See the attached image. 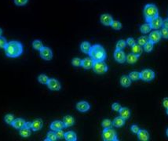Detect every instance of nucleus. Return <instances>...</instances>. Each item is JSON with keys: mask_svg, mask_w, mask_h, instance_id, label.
<instances>
[{"mask_svg": "<svg viewBox=\"0 0 168 141\" xmlns=\"http://www.w3.org/2000/svg\"><path fill=\"white\" fill-rule=\"evenodd\" d=\"M5 54L9 58H17L24 52L23 45L21 42L13 40L8 42V43L4 49Z\"/></svg>", "mask_w": 168, "mask_h": 141, "instance_id": "f257e3e1", "label": "nucleus"}, {"mask_svg": "<svg viewBox=\"0 0 168 141\" xmlns=\"http://www.w3.org/2000/svg\"><path fill=\"white\" fill-rule=\"evenodd\" d=\"M88 54L93 61H105L107 56L105 48L100 44L92 46Z\"/></svg>", "mask_w": 168, "mask_h": 141, "instance_id": "f03ea898", "label": "nucleus"}, {"mask_svg": "<svg viewBox=\"0 0 168 141\" xmlns=\"http://www.w3.org/2000/svg\"><path fill=\"white\" fill-rule=\"evenodd\" d=\"M143 14L146 22L149 23L152 19L159 16V10L155 4H147L144 7Z\"/></svg>", "mask_w": 168, "mask_h": 141, "instance_id": "7ed1b4c3", "label": "nucleus"}, {"mask_svg": "<svg viewBox=\"0 0 168 141\" xmlns=\"http://www.w3.org/2000/svg\"><path fill=\"white\" fill-rule=\"evenodd\" d=\"M92 69L96 74L103 75L108 71V67L106 65V63H105V61H93Z\"/></svg>", "mask_w": 168, "mask_h": 141, "instance_id": "20e7f679", "label": "nucleus"}, {"mask_svg": "<svg viewBox=\"0 0 168 141\" xmlns=\"http://www.w3.org/2000/svg\"><path fill=\"white\" fill-rule=\"evenodd\" d=\"M102 139L105 141H117V134L115 129L112 128H108V129H104L102 134Z\"/></svg>", "mask_w": 168, "mask_h": 141, "instance_id": "39448f33", "label": "nucleus"}, {"mask_svg": "<svg viewBox=\"0 0 168 141\" xmlns=\"http://www.w3.org/2000/svg\"><path fill=\"white\" fill-rule=\"evenodd\" d=\"M141 79L145 82H151L155 79V72L151 69H145L140 72Z\"/></svg>", "mask_w": 168, "mask_h": 141, "instance_id": "423d86ee", "label": "nucleus"}, {"mask_svg": "<svg viewBox=\"0 0 168 141\" xmlns=\"http://www.w3.org/2000/svg\"><path fill=\"white\" fill-rule=\"evenodd\" d=\"M40 56L43 60L50 61L53 58V52L51 49L47 46H43V48L40 51Z\"/></svg>", "mask_w": 168, "mask_h": 141, "instance_id": "0eeeda50", "label": "nucleus"}, {"mask_svg": "<svg viewBox=\"0 0 168 141\" xmlns=\"http://www.w3.org/2000/svg\"><path fill=\"white\" fill-rule=\"evenodd\" d=\"M46 85H47L48 89L52 90V91H59L61 89V85H60V82L54 78L49 79V81H48Z\"/></svg>", "mask_w": 168, "mask_h": 141, "instance_id": "6e6552de", "label": "nucleus"}, {"mask_svg": "<svg viewBox=\"0 0 168 141\" xmlns=\"http://www.w3.org/2000/svg\"><path fill=\"white\" fill-rule=\"evenodd\" d=\"M149 24L150 26H151L152 29H153V30L160 29V28L162 27L163 19L158 16V17H156V18L152 19L151 21H149Z\"/></svg>", "mask_w": 168, "mask_h": 141, "instance_id": "1a4fd4ad", "label": "nucleus"}, {"mask_svg": "<svg viewBox=\"0 0 168 141\" xmlns=\"http://www.w3.org/2000/svg\"><path fill=\"white\" fill-rule=\"evenodd\" d=\"M114 58L116 62L123 64L126 61V54L121 50H116L114 52Z\"/></svg>", "mask_w": 168, "mask_h": 141, "instance_id": "9d476101", "label": "nucleus"}, {"mask_svg": "<svg viewBox=\"0 0 168 141\" xmlns=\"http://www.w3.org/2000/svg\"><path fill=\"white\" fill-rule=\"evenodd\" d=\"M113 21H114V20H113L112 16L110 14H108V13H104V14H102V16H101V17H100L101 23L103 25H105V26H107V27H108V26H111Z\"/></svg>", "mask_w": 168, "mask_h": 141, "instance_id": "9b49d317", "label": "nucleus"}, {"mask_svg": "<svg viewBox=\"0 0 168 141\" xmlns=\"http://www.w3.org/2000/svg\"><path fill=\"white\" fill-rule=\"evenodd\" d=\"M160 39H161V35L158 30H154L153 31H151L149 35V41L151 42L152 43H157Z\"/></svg>", "mask_w": 168, "mask_h": 141, "instance_id": "f8f14e48", "label": "nucleus"}, {"mask_svg": "<svg viewBox=\"0 0 168 141\" xmlns=\"http://www.w3.org/2000/svg\"><path fill=\"white\" fill-rule=\"evenodd\" d=\"M76 109L79 111V112H82V113H85V112L88 111L90 109V105L88 102L87 101H79L76 104Z\"/></svg>", "mask_w": 168, "mask_h": 141, "instance_id": "ddd939ff", "label": "nucleus"}, {"mask_svg": "<svg viewBox=\"0 0 168 141\" xmlns=\"http://www.w3.org/2000/svg\"><path fill=\"white\" fill-rule=\"evenodd\" d=\"M26 124H27V122L24 119V118H15L14 121L13 122V123L11 124L13 128L15 129H21L24 127L26 126Z\"/></svg>", "mask_w": 168, "mask_h": 141, "instance_id": "4468645a", "label": "nucleus"}, {"mask_svg": "<svg viewBox=\"0 0 168 141\" xmlns=\"http://www.w3.org/2000/svg\"><path fill=\"white\" fill-rule=\"evenodd\" d=\"M43 126V122L41 118H35V120L31 122V129L34 132L40 131Z\"/></svg>", "mask_w": 168, "mask_h": 141, "instance_id": "2eb2a0df", "label": "nucleus"}, {"mask_svg": "<svg viewBox=\"0 0 168 141\" xmlns=\"http://www.w3.org/2000/svg\"><path fill=\"white\" fill-rule=\"evenodd\" d=\"M50 128L51 130L53 131H57V130H60V129H63L64 127V125L63 123V122L61 121H59V120H56V121H54L50 125Z\"/></svg>", "mask_w": 168, "mask_h": 141, "instance_id": "dca6fc26", "label": "nucleus"}, {"mask_svg": "<svg viewBox=\"0 0 168 141\" xmlns=\"http://www.w3.org/2000/svg\"><path fill=\"white\" fill-rule=\"evenodd\" d=\"M93 65V60L90 57H86V58L82 60L81 67L85 70H89L91 69Z\"/></svg>", "mask_w": 168, "mask_h": 141, "instance_id": "f3484780", "label": "nucleus"}, {"mask_svg": "<svg viewBox=\"0 0 168 141\" xmlns=\"http://www.w3.org/2000/svg\"><path fill=\"white\" fill-rule=\"evenodd\" d=\"M137 138L141 141H148L149 140V133L145 129H140L139 132L137 133Z\"/></svg>", "mask_w": 168, "mask_h": 141, "instance_id": "a211bd4d", "label": "nucleus"}, {"mask_svg": "<svg viewBox=\"0 0 168 141\" xmlns=\"http://www.w3.org/2000/svg\"><path fill=\"white\" fill-rule=\"evenodd\" d=\"M62 122L64 123L65 128L72 126L73 125L75 124V119H74V118L72 116H71V115H65L63 118Z\"/></svg>", "mask_w": 168, "mask_h": 141, "instance_id": "6ab92c4d", "label": "nucleus"}, {"mask_svg": "<svg viewBox=\"0 0 168 141\" xmlns=\"http://www.w3.org/2000/svg\"><path fill=\"white\" fill-rule=\"evenodd\" d=\"M19 134L21 137L23 138H28L31 136V129L28 126H25L22 129H19Z\"/></svg>", "mask_w": 168, "mask_h": 141, "instance_id": "aec40b11", "label": "nucleus"}, {"mask_svg": "<svg viewBox=\"0 0 168 141\" xmlns=\"http://www.w3.org/2000/svg\"><path fill=\"white\" fill-rule=\"evenodd\" d=\"M125 119L122 118L120 116L116 117L114 118V120L112 122V125L115 126L116 128H121L125 125Z\"/></svg>", "mask_w": 168, "mask_h": 141, "instance_id": "412c9836", "label": "nucleus"}, {"mask_svg": "<svg viewBox=\"0 0 168 141\" xmlns=\"http://www.w3.org/2000/svg\"><path fill=\"white\" fill-rule=\"evenodd\" d=\"M119 116L122 117L123 119L127 120L131 116V111L127 108H121L120 110L119 111Z\"/></svg>", "mask_w": 168, "mask_h": 141, "instance_id": "4be33fe9", "label": "nucleus"}, {"mask_svg": "<svg viewBox=\"0 0 168 141\" xmlns=\"http://www.w3.org/2000/svg\"><path fill=\"white\" fill-rule=\"evenodd\" d=\"M143 49H142V46L138 45L137 43H135L133 46H131V51H132V53H134V55L137 56L139 57L141 55L142 52H143Z\"/></svg>", "mask_w": 168, "mask_h": 141, "instance_id": "5701e85b", "label": "nucleus"}, {"mask_svg": "<svg viewBox=\"0 0 168 141\" xmlns=\"http://www.w3.org/2000/svg\"><path fill=\"white\" fill-rule=\"evenodd\" d=\"M64 140L67 141H76L77 135L73 131H69L64 133Z\"/></svg>", "mask_w": 168, "mask_h": 141, "instance_id": "b1692460", "label": "nucleus"}, {"mask_svg": "<svg viewBox=\"0 0 168 141\" xmlns=\"http://www.w3.org/2000/svg\"><path fill=\"white\" fill-rule=\"evenodd\" d=\"M91 46H92L90 45V43L89 42L84 41L80 44V50H81V51L83 53L88 54L90 52V50Z\"/></svg>", "mask_w": 168, "mask_h": 141, "instance_id": "393cba45", "label": "nucleus"}, {"mask_svg": "<svg viewBox=\"0 0 168 141\" xmlns=\"http://www.w3.org/2000/svg\"><path fill=\"white\" fill-rule=\"evenodd\" d=\"M120 84L122 87H129L131 85V79L127 75H122L120 78Z\"/></svg>", "mask_w": 168, "mask_h": 141, "instance_id": "a878e982", "label": "nucleus"}, {"mask_svg": "<svg viewBox=\"0 0 168 141\" xmlns=\"http://www.w3.org/2000/svg\"><path fill=\"white\" fill-rule=\"evenodd\" d=\"M137 60H138V56L134 55V53H129L128 55L126 56V61H127L128 64L130 65H134L135 63L137 62Z\"/></svg>", "mask_w": 168, "mask_h": 141, "instance_id": "bb28decb", "label": "nucleus"}, {"mask_svg": "<svg viewBox=\"0 0 168 141\" xmlns=\"http://www.w3.org/2000/svg\"><path fill=\"white\" fill-rule=\"evenodd\" d=\"M32 47H33L34 50H38V51H40V50L43 48V42L40 39H35L32 42Z\"/></svg>", "mask_w": 168, "mask_h": 141, "instance_id": "cd10ccee", "label": "nucleus"}, {"mask_svg": "<svg viewBox=\"0 0 168 141\" xmlns=\"http://www.w3.org/2000/svg\"><path fill=\"white\" fill-rule=\"evenodd\" d=\"M152 27L149 23H145L140 27V31L142 34H148L151 32Z\"/></svg>", "mask_w": 168, "mask_h": 141, "instance_id": "c85d7f7f", "label": "nucleus"}, {"mask_svg": "<svg viewBox=\"0 0 168 141\" xmlns=\"http://www.w3.org/2000/svg\"><path fill=\"white\" fill-rule=\"evenodd\" d=\"M49 81V77L47 76L45 74H41L38 76V82L40 83V84H43V85H46Z\"/></svg>", "mask_w": 168, "mask_h": 141, "instance_id": "c756f323", "label": "nucleus"}, {"mask_svg": "<svg viewBox=\"0 0 168 141\" xmlns=\"http://www.w3.org/2000/svg\"><path fill=\"white\" fill-rule=\"evenodd\" d=\"M57 140L56 136V133L53 130L48 132L47 135H46V139H45L44 140L45 141H56Z\"/></svg>", "mask_w": 168, "mask_h": 141, "instance_id": "7c9ffc66", "label": "nucleus"}, {"mask_svg": "<svg viewBox=\"0 0 168 141\" xmlns=\"http://www.w3.org/2000/svg\"><path fill=\"white\" fill-rule=\"evenodd\" d=\"M128 76L131 79V81H137L141 79V75L138 71H132L129 74Z\"/></svg>", "mask_w": 168, "mask_h": 141, "instance_id": "2f4dec72", "label": "nucleus"}, {"mask_svg": "<svg viewBox=\"0 0 168 141\" xmlns=\"http://www.w3.org/2000/svg\"><path fill=\"white\" fill-rule=\"evenodd\" d=\"M148 42H149V37L144 35V36H141V37H139L137 39V43L138 44V45H140V46H144L145 44L147 43Z\"/></svg>", "mask_w": 168, "mask_h": 141, "instance_id": "473e14b6", "label": "nucleus"}, {"mask_svg": "<svg viewBox=\"0 0 168 141\" xmlns=\"http://www.w3.org/2000/svg\"><path fill=\"white\" fill-rule=\"evenodd\" d=\"M14 115L12 114H7L4 117V122L8 125H11L14 121Z\"/></svg>", "mask_w": 168, "mask_h": 141, "instance_id": "72a5a7b5", "label": "nucleus"}, {"mask_svg": "<svg viewBox=\"0 0 168 141\" xmlns=\"http://www.w3.org/2000/svg\"><path fill=\"white\" fill-rule=\"evenodd\" d=\"M126 46H127V42H126V41H125V40L121 39V40H119V41L117 42V43H116V50H122L125 47H126Z\"/></svg>", "mask_w": 168, "mask_h": 141, "instance_id": "f704fd0d", "label": "nucleus"}, {"mask_svg": "<svg viewBox=\"0 0 168 141\" xmlns=\"http://www.w3.org/2000/svg\"><path fill=\"white\" fill-rule=\"evenodd\" d=\"M102 126L104 128V129H108V128H112V122L110 120V119H104L102 121Z\"/></svg>", "mask_w": 168, "mask_h": 141, "instance_id": "c9c22d12", "label": "nucleus"}, {"mask_svg": "<svg viewBox=\"0 0 168 141\" xmlns=\"http://www.w3.org/2000/svg\"><path fill=\"white\" fill-rule=\"evenodd\" d=\"M153 46H154V44L152 43L151 42H148L147 43L145 44V46H144L143 50H145L146 53H151L153 50Z\"/></svg>", "mask_w": 168, "mask_h": 141, "instance_id": "e433bc0d", "label": "nucleus"}, {"mask_svg": "<svg viewBox=\"0 0 168 141\" xmlns=\"http://www.w3.org/2000/svg\"><path fill=\"white\" fill-rule=\"evenodd\" d=\"M111 27L114 30L119 31V30H120L121 28H122V24L119 21H112V24H111Z\"/></svg>", "mask_w": 168, "mask_h": 141, "instance_id": "4c0bfd02", "label": "nucleus"}, {"mask_svg": "<svg viewBox=\"0 0 168 141\" xmlns=\"http://www.w3.org/2000/svg\"><path fill=\"white\" fill-rule=\"evenodd\" d=\"M81 63H82V60L79 57H75L73 58L72 60V65H73L75 68H78V67H81Z\"/></svg>", "mask_w": 168, "mask_h": 141, "instance_id": "58836bf2", "label": "nucleus"}, {"mask_svg": "<svg viewBox=\"0 0 168 141\" xmlns=\"http://www.w3.org/2000/svg\"><path fill=\"white\" fill-rule=\"evenodd\" d=\"M7 43H8V42H7L6 38L1 36L0 37V49H5Z\"/></svg>", "mask_w": 168, "mask_h": 141, "instance_id": "ea45409f", "label": "nucleus"}, {"mask_svg": "<svg viewBox=\"0 0 168 141\" xmlns=\"http://www.w3.org/2000/svg\"><path fill=\"white\" fill-rule=\"evenodd\" d=\"M14 4L17 6H24L27 4L28 0H13Z\"/></svg>", "mask_w": 168, "mask_h": 141, "instance_id": "a19ab883", "label": "nucleus"}, {"mask_svg": "<svg viewBox=\"0 0 168 141\" xmlns=\"http://www.w3.org/2000/svg\"><path fill=\"white\" fill-rule=\"evenodd\" d=\"M161 37L165 39H168V28H165V27H162L161 31H160Z\"/></svg>", "mask_w": 168, "mask_h": 141, "instance_id": "79ce46f5", "label": "nucleus"}, {"mask_svg": "<svg viewBox=\"0 0 168 141\" xmlns=\"http://www.w3.org/2000/svg\"><path fill=\"white\" fill-rule=\"evenodd\" d=\"M55 133H56V136H57V140L64 139V133H64L62 129L55 131Z\"/></svg>", "mask_w": 168, "mask_h": 141, "instance_id": "37998d69", "label": "nucleus"}, {"mask_svg": "<svg viewBox=\"0 0 168 141\" xmlns=\"http://www.w3.org/2000/svg\"><path fill=\"white\" fill-rule=\"evenodd\" d=\"M122 108L121 107V105L119 103H114V104H112V109L114 111H116V112H119V111L120 110V108Z\"/></svg>", "mask_w": 168, "mask_h": 141, "instance_id": "c03bdc74", "label": "nucleus"}, {"mask_svg": "<svg viewBox=\"0 0 168 141\" xmlns=\"http://www.w3.org/2000/svg\"><path fill=\"white\" fill-rule=\"evenodd\" d=\"M131 130L133 133L137 134V133L139 132L140 128L138 127V125H131Z\"/></svg>", "mask_w": 168, "mask_h": 141, "instance_id": "a18cd8bd", "label": "nucleus"}, {"mask_svg": "<svg viewBox=\"0 0 168 141\" xmlns=\"http://www.w3.org/2000/svg\"><path fill=\"white\" fill-rule=\"evenodd\" d=\"M126 42H127V45H128L129 46L131 47V46H133L136 43V41H135L134 39H133V38H128L127 41H126Z\"/></svg>", "mask_w": 168, "mask_h": 141, "instance_id": "49530a36", "label": "nucleus"}, {"mask_svg": "<svg viewBox=\"0 0 168 141\" xmlns=\"http://www.w3.org/2000/svg\"><path fill=\"white\" fill-rule=\"evenodd\" d=\"M163 105L166 109H168V97L164 98V100H163Z\"/></svg>", "mask_w": 168, "mask_h": 141, "instance_id": "de8ad7c7", "label": "nucleus"}, {"mask_svg": "<svg viewBox=\"0 0 168 141\" xmlns=\"http://www.w3.org/2000/svg\"><path fill=\"white\" fill-rule=\"evenodd\" d=\"M162 27H165V28H168V18L163 20V24Z\"/></svg>", "mask_w": 168, "mask_h": 141, "instance_id": "09e8293b", "label": "nucleus"}, {"mask_svg": "<svg viewBox=\"0 0 168 141\" xmlns=\"http://www.w3.org/2000/svg\"><path fill=\"white\" fill-rule=\"evenodd\" d=\"M2 33H3V31H2V28H0V37L2 35Z\"/></svg>", "mask_w": 168, "mask_h": 141, "instance_id": "8fccbe9b", "label": "nucleus"}, {"mask_svg": "<svg viewBox=\"0 0 168 141\" xmlns=\"http://www.w3.org/2000/svg\"><path fill=\"white\" fill-rule=\"evenodd\" d=\"M166 134H167V136L168 137V129H167V131H166Z\"/></svg>", "mask_w": 168, "mask_h": 141, "instance_id": "3c124183", "label": "nucleus"}, {"mask_svg": "<svg viewBox=\"0 0 168 141\" xmlns=\"http://www.w3.org/2000/svg\"><path fill=\"white\" fill-rule=\"evenodd\" d=\"M166 112H167V114L168 115V109H166Z\"/></svg>", "mask_w": 168, "mask_h": 141, "instance_id": "603ef678", "label": "nucleus"}]
</instances>
